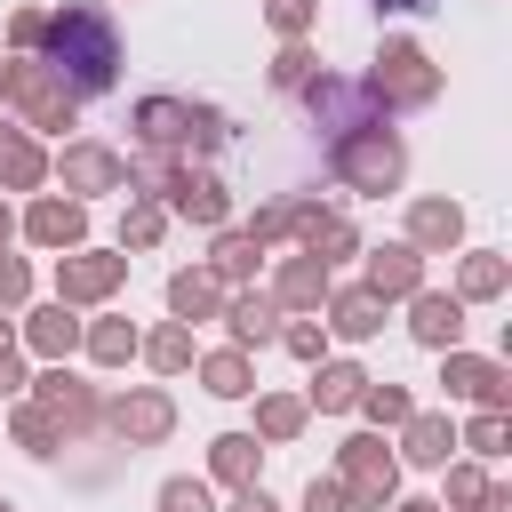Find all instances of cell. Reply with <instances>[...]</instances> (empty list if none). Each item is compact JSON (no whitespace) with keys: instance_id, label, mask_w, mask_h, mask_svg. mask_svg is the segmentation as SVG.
<instances>
[{"instance_id":"cell-1","label":"cell","mask_w":512,"mask_h":512,"mask_svg":"<svg viewBox=\"0 0 512 512\" xmlns=\"http://www.w3.org/2000/svg\"><path fill=\"white\" fill-rule=\"evenodd\" d=\"M384 8H424V0H384Z\"/></svg>"}]
</instances>
